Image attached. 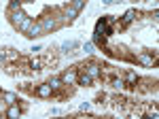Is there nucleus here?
<instances>
[{
  "label": "nucleus",
  "mask_w": 159,
  "mask_h": 119,
  "mask_svg": "<svg viewBox=\"0 0 159 119\" xmlns=\"http://www.w3.org/2000/svg\"><path fill=\"white\" fill-rule=\"evenodd\" d=\"M76 70H68V72H64L61 74V83L64 85H72V83H76Z\"/></svg>",
  "instance_id": "obj_4"
},
{
  "label": "nucleus",
  "mask_w": 159,
  "mask_h": 119,
  "mask_svg": "<svg viewBox=\"0 0 159 119\" xmlns=\"http://www.w3.org/2000/svg\"><path fill=\"white\" fill-rule=\"evenodd\" d=\"M34 70H40V60H32V64H30Z\"/></svg>",
  "instance_id": "obj_19"
},
{
  "label": "nucleus",
  "mask_w": 159,
  "mask_h": 119,
  "mask_svg": "<svg viewBox=\"0 0 159 119\" xmlns=\"http://www.w3.org/2000/svg\"><path fill=\"white\" fill-rule=\"evenodd\" d=\"M138 62L142 64V66H147V68H151L153 66V55H148V53H138Z\"/></svg>",
  "instance_id": "obj_5"
},
{
  "label": "nucleus",
  "mask_w": 159,
  "mask_h": 119,
  "mask_svg": "<svg viewBox=\"0 0 159 119\" xmlns=\"http://www.w3.org/2000/svg\"><path fill=\"white\" fill-rule=\"evenodd\" d=\"M123 83L127 85V87H134L136 83H138V74H136V72H127V74H125V81H123Z\"/></svg>",
  "instance_id": "obj_6"
},
{
  "label": "nucleus",
  "mask_w": 159,
  "mask_h": 119,
  "mask_svg": "<svg viewBox=\"0 0 159 119\" xmlns=\"http://www.w3.org/2000/svg\"><path fill=\"white\" fill-rule=\"evenodd\" d=\"M66 15H68V17H70V19H74V17H76V15H79V11H74L72 7H70V9H66Z\"/></svg>",
  "instance_id": "obj_18"
},
{
  "label": "nucleus",
  "mask_w": 159,
  "mask_h": 119,
  "mask_svg": "<svg viewBox=\"0 0 159 119\" xmlns=\"http://www.w3.org/2000/svg\"><path fill=\"white\" fill-rule=\"evenodd\" d=\"M123 85H125V83H123V79H112V87H115V89H121Z\"/></svg>",
  "instance_id": "obj_17"
},
{
  "label": "nucleus",
  "mask_w": 159,
  "mask_h": 119,
  "mask_svg": "<svg viewBox=\"0 0 159 119\" xmlns=\"http://www.w3.org/2000/svg\"><path fill=\"white\" fill-rule=\"evenodd\" d=\"M102 2H104V4H112L115 0H102Z\"/></svg>",
  "instance_id": "obj_21"
},
{
  "label": "nucleus",
  "mask_w": 159,
  "mask_h": 119,
  "mask_svg": "<svg viewBox=\"0 0 159 119\" xmlns=\"http://www.w3.org/2000/svg\"><path fill=\"white\" fill-rule=\"evenodd\" d=\"M19 115H21V111H19V107H17V104H9V111H7V117L15 119V117H19Z\"/></svg>",
  "instance_id": "obj_8"
},
{
  "label": "nucleus",
  "mask_w": 159,
  "mask_h": 119,
  "mask_svg": "<svg viewBox=\"0 0 159 119\" xmlns=\"http://www.w3.org/2000/svg\"><path fill=\"white\" fill-rule=\"evenodd\" d=\"M81 45L76 40H68V43H61V51H70V49H79Z\"/></svg>",
  "instance_id": "obj_13"
},
{
  "label": "nucleus",
  "mask_w": 159,
  "mask_h": 119,
  "mask_svg": "<svg viewBox=\"0 0 159 119\" xmlns=\"http://www.w3.org/2000/svg\"><path fill=\"white\" fill-rule=\"evenodd\" d=\"M32 26H34V21H32V17H28V19H25V21H24L21 26H19L17 30H19V32H24V34H28V30H30Z\"/></svg>",
  "instance_id": "obj_11"
},
{
  "label": "nucleus",
  "mask_w": 159,
  "mask_h": 119,
  "mask_svg": "<svg viewBox=\"0 0 159 119\" xmlns=\"http://www.w3.org/2000/svg\"><path fill=\"white\" fill-rule=\"evenodd\" d=\"M49 85H51V89H53V92H55V89H60L61 85H64V83H61V77H51Z\"/></svg>",
  "instance_id": "obj_12"
},
{
  "label": "nucleus",
  "mask_w": 159,
  "mask_h": 119,
  "mask_svg": "<svg viewBox=\"0 0 159 119\" xmlns=\"http://www.w3.org/2000/svg\"><path fill=\"white\" fill-rule=\"evenodd\" d=\"M51 94H53V89H51L49 83L38 85V87H36V96H38V98H51Z\"/></svg>",
  "instance_id": "obj_3"
},
{
  "label": "nucleus",
  "mask_w": 159,
  "mask_h": 119,
  "mask_svg": "<svg viewBox=\"0 0 159 119\" xmlns=\"http://www.w3.org/2000/svg\"><path fill=\"white\" fill-rule=\"evenodd\" d=\"M83 7H85V0H72V9L74 11H83Z\"/></svg>",
  "instance_id": "obj_16"
},
{
  "label": "nucleus",
  "mask_w": 159,
  "mask_h": 119,
  "mask_svg": "<svg viewBox=\"0 0 159 119\" xmlns=\"http://www.w3.org/2000/svg\"><path fill=\"white\" fill-rule=\"evenodd\" d=\"M40 32H43V26L40 24H34L30 30H28V34L25 36H30V38H34V36H40Z\"/></svg>",
  "instance_id": "obj_9"
},
{
  "label": "nucleus",
  "mask_w": 159,
  "mask_h": 119,
  "mask_svg": "<svg viewBox=\"0 0 159 119\" xmlns=\"http://www.w3.org/2000/svg\"><path fill=\"white\" fill-rule=\"evenodd\" d=\"M85 72L91 77V79H98L100 74H102V68H100V64L91 62V64H87V66H85Z\"/></svg>",
  "instance_id": "obj_2"
},
{
  "label": "nucleus",
  "mask_w": 159,
  "mask_h": 119,
  "mask_svg": "<svg viewBox=\"0 0 159 119\" xmlns=\"http://www.w3.org/2000/svg\"><path fill=\"white\" fill-rule=\"evenodd\" d=\"M134 17H136V11H134V9H129V11L123 15V26H127L132 19H134Z\"/></svg>",
  "instance_id": "obj_15"
},
{
  "label": "nucleus",
  "mask_w": 159,
  "mask_h": 119,
  "mask_svg": "<svg viewBox=\"0 0 159 119\" xmlns=\"http://www.w3.org/2000/svg\"><path fill=\"white\" fill-rule=\"evenodd\" d=\"M40 26H43V32H45V30H53V28H55V19H51V17H45V19L40 21Z\"/></svg>",
  "instance_id": "obj_10"
},
{
  "label": "nucleus",
  "mask_w": 159,
  "mask_h": 119,
  "mask_svg": "<svg viewBox=\"0 0 159 119\" xmlns=\"http://www.w3.org/2000/svg\"><path fill=\"white\" fill-rule=\"evenodd\" d=\"M2 98H4V102H7V104H17V94H13V92H7Z\"/></svg>",
  "instance_id": "obj_14"
},
{
  "label": "nucleus",
  "mask_w": 159,
  "mask_h": 119,
  "mask_svg": "<svg viewBox=\"0 0 159 119\" xmlns=\"http://www.w3.org/2000/svg\"><path fill=\"white\" fill-rule=\"evenodd\" d=\"M93 51V43H87L85 45V53H91Z\"/></svg>",
  "instance_id": "obj_20"
},
{
  "label": "nucleus",
  "mask_w": 159,
  "mask_h": 119,
  "mask_svg": "<svg viewBox=\"0 0 159 119\" xmlns=\"http://www.w3.org/2000/svg\"><path fill=\"white\" fill-rule=\"evenodd\" d=\"M91 81H93V79H91V77H89L87 72H83V74H79V77H76V83H79V85H83V87L91 85Z\"/></svg>",
  "instance_id": "obj_7"
},
{
  "label": "nucleus",
  "mask_w": 159,
  "mask_h": 119,
  "mask_svg": "<svg viewBox=\"0 0 159 119\" xmlns=\"http://www.w3.org/2000/svg\"><path fill=\"white\" fill-rule=\"evenodd\" d=\"M28 17H30V15H25L21 9H15V11H11V21H13V26H15V28H19V26L24 24Z\"/></svg>",
  "instance_id": "obj_1"
}]
</instances>
